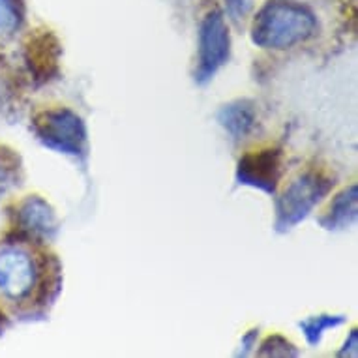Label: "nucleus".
<instances>
[{"mask_svg": "<svg viewBox=\"0 0 358 358\" xmlns=\"http://www.w3.org/2000/svg\"><path fill=\"white\" fill-rule=\"evenodd\" d=\"M313 13L291 2H271L252 24V40L263 49H291L315 34Z\"/></svg>", "mask_w": 358, "mask_h": 358, "instance_id": "obj_1", "label": "nucleus"}, {"mask_svg": "<svg viewBox=\"0 0 358 358\" xmlns=\"http://www.w3.org/2000/svg\"><path fill=\"white\" fill-rule=\"evenodd\" d=\"M332 188V180L319 173H304L289 184L276 201V229L289 231L299 225Z\"/></svg>", "mask_w": 358, "mask_h": 358, "instance_id": "obj_2", "label": "nucleus"}, {"mask_svg": "<svg viewBox=\"0 0 358 358\" xmlns=\"http://www.w3.org/2000/svg\"><path fill=\"white\" fill-rule=\"evenodd\" d=\"M34 131L48 148L68 156H85L87 128L70 109H48L34 118Z\"/></svg>", "mask_w": 358, "mask_h": 358, "instance_id": "obj_3", "label": "nucleus"}, {"mask_svg": "<svg viewBox=\"0 0 358 358\" xmlns=\"http://www.w3.org/2000/svg\"><path fill=\"white\" fill-rule=\"evenodd\" d=\"M231 55V36L222 13H208L199 29V55L195 68V81L205 85L216 76Z\"/></svg>", "mask_w": 358, "mask_h": 358, "instance_id": "obj_4", "label": "nucleus"}, {"mask_svg": "<svg viewBox=\"0 0 358 358\" xmlns=\"http://www.w3.org/2000/svg\"><path fill=\"white\" fill-rule=\"evenodd\" d=\"M282 175V152L276 148H264L246 154L236 167V182L252 186L264 194H276Z\"/></svg>", "mask_w": 358, "mask_h": 358, "instance_id": "obj_5", "label": "nucleus"}, {"mask_svg": "<svg viewBox=\"0 0 358 358\" xmlns=\"http://www.w3.org/2000/svg\"><path fill=\"white\" fill-rule=\"evenodd\" d=\"M36 283V268L29 253L10 248L0 252V291L12 300L27 299Z\"/></svg>", "mask_w": 358, "mask_h": 358, "instance_id": "obj_6", "label": "nucleus"}, {"mask_svg": "<svg viewBox=\"0 0 358 358\" xmlns=\"http://www.w3.org/2000/svg\"><path fill=\"white\" fill-rule=\"evenodd\" d=\"M60 45L51 32L34 36L27 45V64L36 79L48 81L59 70Z\"/></svg>", "mask_w": 358, "mask_h": 358, "instance_id": "obj_7", "label": "nucleus"}, {"mask_svg": "<svg viewBox=\"0 0 358 358\" xmlns=\"http://www.w3.org/2000/svg\"><path fill=\"white\" fill-rule=\"evenodd\" d=\"M19 225L30 236L51 238L57 233V217L45 201L34 195L24 201L19 208Z\"/></svg>", "mask_w": 358, "mask_h": 358, "instance_id": "obj_8", "label": "nucleus"}, {"mask_svg": "<svg viewBox=\"0 0 358 358\" xmlns=\"http://www.w3.org/2000/svg\"><path fill=\"white\" fill-rule=\"evenodd\" d=\"M358 212V186L352 184L347 189H343L341 194L336 195V199L332 201L329 212L324 214L319 223L323 225L324 229L329 231H340L347 229L349 225L355 223Z\"/></svg>", "mask_w": 358, "mask_h": 358, "instance_id": "obj_9", "label": "nucleus"}, {"mask_svg": "<svg viewBox=\"0 0 358 358\" xmlns=\"http://www.w3.org/2000/svg\"><path fill=\"white\" fill-rule=\"evenodd\" d=\"M217 122L229 131V136H233V139H242L255 128L257 115H255V109H253L250 101L238 100L233 101V103H227V106H223L220 109Z\"/></svg>", "mask_w": 358, "mask_h": 358, "instance_id": "obj_10", "label": "nucleus"}, {"mask_svg": "<svg viewBox=\"0 0 358 358\" xmlns=\"http://www.w3.org/2000/svg\"><path fill=\"white\" fill-rule=\"evenodd\" d=\"M345 323V317L343 315H319V317H310L304 319L302 323L299 324L302 332H304L306 340L310 345H319V341L323 338L324 330L336 329L340 324Z\"/></svg>", "mask_w": 358, "mask_h": 358, "instance_id": "obj_11", "label": "nucleus"}, {"mask_svg": "<svg viewBox=\"0 0 358 358\" xmlns=\"http://www.w3.org/2000/svg\"><path fill=\"white\" fill-rule=\"evenodd\" d=\"M23 12L19 0H0V34L10 36L21 27Z\"/></svg>", "mask_w": 358, "mask_h": 358, "instance_id": "obj_12", "label": "nucleus"}, {"mask_svg": "<svg viewBox=\"0 0 358 358\" xmlns=\"http://www.w3.org/2000/svg\"><path fill=\"white\" fill-rule=\"evenodd\" d=\"M259 357H299V351L282 336H271L259 349Z\"/></svg>", "mask_w": 358, "mask_h": 358, "instance_id": "obj_13", "label": "nucleus"}, {"mask_svg": "<svg viewBox=\"0 0 358 358\" xmlns=\"http://www.w3.org/2000/svg\"><path fill=\"white\" fill-rule=\"evenodd\" d=\"M358 330H351V336H349V341H345V347L340 351V357H358Z\"/></svg>", "mask_w": 358, "mask_h": 358, "instance_id": "obj_14", "label": "nucleus"}, {"mask_svg": "<svg viewBox=\"0 0 358 358\" xmlns=\"http://www.w3.org/2000/svg\"><path fill=\"white\" fill-rule=\"evenodd\" d=\"M229 10L238 19L250 10V0H229Z\"/></svg>", "mask_w": 358, "mask_h": 358, "instance_id": "obj_15", "label": "nucleus"}]
</instances>
